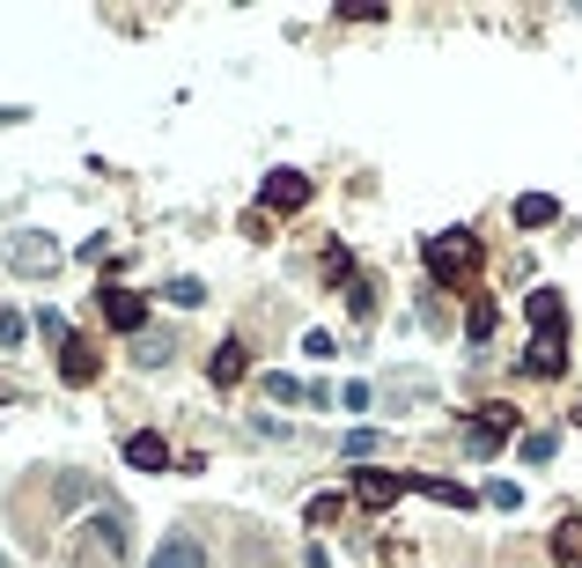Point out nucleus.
Masks as SVG:
<instances>
[{
  "instance_id": "obj_1",
  "label": "nucleus",
  "mask_w": 582,
  "mask_h": 568,
  "mask_svg": "<svg viewBox=\"0 0 582 568\" xmlns=\"http://www.w3.org/2000/svg\"><path fill=\"white\" fill-rule=\"evenodd\" d=\"M472 266H480V244H472L464 229H442V237H428V273H436L442 288H458Z\"/></svg>"
},
{
  "instance_id": "obj_2",
  "label": "nucleus",
  "mask_w": 582,
  "mask_h": 568,
  "mask_svg": "<svg viewBox=\"0 0 582 568\" xmlns=\"http://www.w3.org/2000/svg\"><path fill=\"white\" fill-rule=\"evenodd\" d=\"M509 428H516V406H480V414L464 420V450H472V458H494Z\"/></svg>"
},
{
  "instance_id": "obj_3",
  "label": "nucleus",
  "mask_w": 582,
  "mask_h": 568,
  "mask_svg": "<svg viewBox=\"0 0 582 568\" xmlns=\"http://www.w3.org/2000/svg\"><path fill=\"white\" fill-rule=\"evenodd\" d=\"M259 207H266V215H295V207H310V177H303V171H273L266 185H259Z\"/></svg>"
},
{
  "instance_id": "obj_4",
  "label": "nucleus",
  "mask_w": 582,
  "mask_h": 568,
  "mask_svg": "<svg viewBox=\"0 0 582 568\" xmlns=\"http://www.w3.org/2000/svg\"><path fill=\"white\" fill-rule=\"evenodd\" d=\"M398 494H406V472H384V466L354 472V502H362V510H391Z\"/></svg>"
},
{
  "instance_id": "obj_5",
  "label": "nucleus",
  "mask_w": 582,
  "mask_h": 568,
  "mask_svg": "<svg viewBox=\"0 0 582 568\" xmlns=\"http://www.w3.org/2000/svg\"><path fill=\"white\" fill-rule=\"evenodd\" d=\"M97 370H103V347L97 340H67V347H59V376H67L74 392L97 384Z\"/></svg>"
},
{
  "instance_id": "obj_6",
  "label": "nucleus",
  "mask_w": 582,
  "mask_h": 568,
  "mask_svg": "<svg viewBox=\"0 0 582 568\" xmlns=\"http://www.w3.org/2000/svg\"><path fill=\"white\" fill-rule=\"evenodd\" d=\"M8 266H15V273H52V266H59V251H52V237L23 229V237L8 244Z\"/></svg>"
},
{
  "instance_id": "obj_7",
  "label": "nucleus",
  "mask_w": 582,
  "mask_h": 568,
  "mask_svg": "<svg viewBox=\"0 0 582 568\" xmlns=\"http://www.w3.org/2000/svg\"><path fill=\"white\" fill-rule=\"evenodd\" d=\"M103 325H119V332H141V325H147V303L141 296H133V288H103Z\"/></svg>"
},
{
  "instance_id": "obj_8",
  "label": "nucleus",
  "mask_w": 582,
  "mask_h": 568,
  "mask_svg": "<svg viewBox=\"0 0 582 568\" xmlns=\"http://www.w3.org/2000/svg\"><path fill=\"white\" fill-rule=\"evenodd\" d=\"M413 494H428V502H442V510H472V488H458V480H442V472H406Z\"/></svg>"
},
{
  "instance_id": "obj_9",
  "label": "nucleus",
  "mask_w": 582,
  "mask_h": 568,
  "mask_svg": "<svg viewBox=\"0 0 582 568\" xmlns=\"http://www.w3.org/2000/svg\"><path fill=\"white\" fill-rule=\"evenodd\" d=\"M125 466L133 472H163L171 466V444H163L155 428H141V436H125Z\"/></svg>"
},
{
  "instance_id": "obj_10",
  "label": "nucleus",
  "mask_w": 582,
  "mask_h": 568,
  "mask_svg": "<svg viewBox=\"0 0 582 568\" xmlns=\"http://www.w3.org/2000/svg\"><path fill=\"white\" fill-rule=\"evenodd\" d=\"M560 325H568V303H560L553 288H538L531 296V332L538 340H560Z\"/></svg>"
},
{
  "instance_id": "obj_11",
  "label": "nucleus",
  "mask_w": 582,
  "mask_h": 568,
  "mask_svg": "<svg viewBox=\"0 0 582 568\" xmlns=\"http://www.w3.org/2000/svg\"><path fill=\"white\" fill-rule=\"evenodd\" d=\"M147 568H207V554H199V539L177 532V539H163L155 554H147Z\"/></svg>"
},
{
  "instance_id": "obj_12",
  "label": "nucleus",
  "mask_w": 582,
  "mask_h": 568,
  "mask_svg": "<svg viewBox=\"0 0 582 568\" xmlns=\"http://www.w3.org/2000/svg\"><path fill=\"white\" fill-rule=\"evenodd\" d=\"M243 370H251V362H243V340H221L215 362H207V376H215L221 392H229V384H243Z\"/></svg>"
},
{
  "instance_id": "obj_13",
  "label": "nucleus",
  "mask_w": 582,
  "mask_h": 568,
  "mask_svg": "<svg viewBox=\"0 0 582 568\" xmlns=\"http://www.w3.org/2000/svg\"><path fill=\"white\" fill-rule=\"evenodd\" d=\"M516 222H524V229L560 222V199H553V193H524V199H516Z\"/></svg>"
},
{
  "instance_id": "obj_14",
  "label": "nucleus",
  "mask_w": 582,
  "mask_h": 568,
  "mask_svg": "<svg viewBox=\"0 0 582 568\" xmlns=\"http://www.w3.org/2000/svg\"><path fill=\"white\" fill-rule=\"evenodd\" d=\"M524 370H531V376H560V370H568V347H560V340H531Z\"/></svg>"
},
{
  "instance_id": "obj_15",
  "label": "nucleus",
  "mask_w": 582,
  "mask_h": 568,
  "mask_svg": "<svg viewBox=\"0 0 582 568\" xmlns=\"http://www.w3.org/2000/svg\"><path fill=\"white\" fill-rule=\"evenodd\" d=\"M553 554L568 568H582V517H560V532H553Z\"/></svg>"
},
{
  "instance_id": "obj_16",
  "label": "nucleus",
  "mask_w": 582,
  "mask_h": 568,
  "mask_svg": "<svg viewBox=\"0 0 582 568\" xmlns=\"http://www.w3.org/2000/svg\"><path fill=\"white\" fill-rule=\"evenodd\" d=\"M163 296H171L177 310H199V303H207V288H199L193 273H185V281H171V288H163Z\"/></svg>"
},
{
  "instance_id": "obj_17",
  "label": "nucleus",
  "mask_w": 582,
  "mask_h": 568,
  "mask_svg": "<svg viewBox=\"0 0 582 568\" xmlns=\"http://www.w3.org/2000/svg\"><path fill=\"white\" fill-rule=\"evenodd\" d=\"M133 362H141V370H163V362H171V340H141V347H133Z\"/></svg>"
},
{
  "instance_id": "obj_18",
  "label": "nucleus",
  "mask_w": 582,
  "mask_h": 568,
  "mask_svg": "<svg viewBox=\"0 0 582 568\" xmlns=\"http://www.w3.org/2000/svg\"><path fill=\"white\" fill-rule=\"evenodd\" d=\"M266 392H273V406H295V398H310L295 376H266Z\"/></svg>"
},
{
  "instance_id": "obj_19",
  "label": "nucleus",
  "mask_w": 582,
  "mask_h": 568,
  "mask_svg": "<svg viewBox=\"0 0 582 568\" xmlns=\"http://www.w3.org/2000/svg\"><path fill=\"white\" fill-rule=\"evenodd\" d=\"M347 303H354V318H369V310H376V288H369V281H347Z\"/></svg>"
},
{
  "instance_id": "obj_20",
  "label": "nucleus",
  "mask_w": 582,
  "mask_h": 568,
  "mask_svg": "<svg viewBox=\"0 0 582 568\" xmlns=\"http://www.w3.org/2000/svg\"><path fill=\"white\" fill-rule=\"evenodd\" d=\"M464 332H472V340H486V332H494V303H472V318H464Z\"/></svg>"
},
{
  "instance_id": "obj_21",
  "label": "nucleus",
  "mask_w": 582,
  "mask_h": 568,
  "mask_svg": "<svg viewBox=\"0 0 582 568\" xmlns=\"http://www.w3.org/2000/svg\"><path fill=\"white\" fill-rule=\"evenodd\" d=\"M37 332H45L52 347H67V340H74V332H67V318H59V310H45V318H37Z\"/></svg>"
},
{
  "instance_id": "obj_22",
  "label": "nucleus",
  "mask_w": 582,
  "mask_h": 568,
  "mask_svg": "<svg viewBox=\"0 0 582 568\" xmlns=\"http://www.w3.org/2000/svg\"><path fill=\"white\" fill-rule=\"evenodd\" d=\"M524 458H531V466H546V458H553V436H546V428H538V436H524Z\"/></svg>"
},
{
  "instance_id": "obj_23",
  "label": "nucleus",
  "mask_w": 582,
  "mask_h": 568,
  "mask_svg": "<svg viewBox=\"0 0 582 568\" xmlns=\"http://www.w3.org/2000/svg\"><path fill=\"white\" fill-rule=\"evenodd\" d=\"M486 502H494V510H516L524 494H516V480H494V488H486Z\"/></svg>"
},
{
  "instance_id": "obj_24",
  "label": "nucleus",
  "mask_w": 582,
  "mask_h": 568,
  "mask_svg": "<svg viewBox=\"0 0 582 568\" xmlns=\"http://www.w3.org/2000/svg\"><path fill=\"white\" fill-rule=\"evenodd\" d=\"M23 340V318H15V310H0V347H15Z\"/></svg>"
},
{
  "instance_id": "obj_25",
  "label": "nucleus",
  "mask_w": 582,
  "mask_h": 568,
  "mask_svg": "<svg viewBox=\"0 0 582 568\" xmlns=\"http://www.w3.org/2000/svg\"><path fill=\"white\" fill-rule=\"evenodd\" d=\"M0 568H8V554H0Z\"/></svg>"
}]
</instances>
